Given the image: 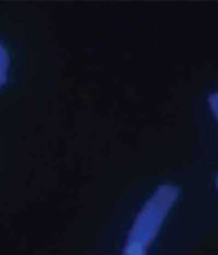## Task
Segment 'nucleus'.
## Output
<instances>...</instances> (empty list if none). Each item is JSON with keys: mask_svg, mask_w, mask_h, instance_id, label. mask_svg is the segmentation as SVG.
<instances>
[{"mask_svg": "<svg viewBox=\"0 0 218 255\" xmlns=\"http://www.w3.org/2000/svg\"><path fill=\"white\" fill-rule=\"evenodd\" d=\"M209 102L211 106L213 108V112L218 120V92L210 97Z\"/></svg>", "mask_w": 218, "mask_h": 255, "instance_id": "obj_1", "label": "nucleus"}]
</instances>
